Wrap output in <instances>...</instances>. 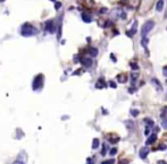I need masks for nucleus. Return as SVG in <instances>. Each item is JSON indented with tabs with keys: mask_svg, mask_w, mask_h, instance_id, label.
Segmentation results:
<instances>
[{
	"mask_svg": "<svg viewBox=\"0 0 167 164\" xmlns=\"http://www.w3.org/2000/svg\"><path fill=\"white\" fill-rule=\"evenodd\" d=\"M38 33V29L33 25L31 24H24L22 28H21V34L23 35V36H33V35H35Z\"/></svg>",
	"mask_w": 167,
	"mask_h": 164,
	"instance_id": "obj_1",
	"label": "nucleus"
},
{
	"mask_svg": "<svg viewBox=\"0 0 167 164\" xmlns=\"http://www.w3.org/2000/svg\"><path fill=\"white\" fill-rule=\"evenodd\" d=\"M153 26H155V22H153V20H148V22H146L144 25L142 26V29H141V36H142V38H147V34L152 29Z\"/></svg>",
	"mask_w": 167,
	"mask_h": 164,
	"instance_id": "obj_2",
	"label": "nucleus"
},
{
	"mask_svg": "<svg viewBox=\"0 0 167 164\" xmlns=\"http://www.w3.org/2000/svg\"><path fill=\"white\" fill-rule=\"evenodd\" d=\"M110 15H111V17L114 19H118V18H123V19H125L126 18V14L123 11V9L122 8H115V9H113L111 10V13H110Z\"/></svg>",
	"mask_w": 167,
	"mask_h": 164,
	"instance_id": "obj_3",
	"label": "nucleus"
},
{
	"mask_svg": "<svg viewBox=\"0 0 167 164\" xmlns=\"http://www.w3.org/2000/svg\"><path fill=\"white\" fill-rule=\"evenodd\" d=\"M43 85V76L42 75H38L34 80H33V89H39L42 87Z\"/></svg>",
	"mask_w": 167,
	"mask_h": 164,
	"instance_id": "obj_4",
	"label": "nucleus"
},
{
	"mask_svg": "<svg viewBox=\"0 0 167 164\" xmlns=\"http://www.w3.org/2000/svg\"><path fill=\"white\" fill-rule=\"evenodd\" d=\"M47 32H49L50 34H54L56 32V25H55V22L54 20H47L46 22V26H44Z\"/></svg>",
	"mask_w": 167,
	"mask_h": 164,
	"instance_id": "obj_5",
	"label": "nucleus"
},
{
	"mask_svg": "<svg viewBox=\"0 0 167 164\" xmlns=\"http://www.w3.org/2000/svg\"><path fill=\"white\" fill-rule=\"evenodd\" d=\"M136 24H138V22L134 20V22H133V25H132V28H131L130 31L126 32V34H127L129 36H133L135 33H136Z\"/></svg>",
	"mask_w": 167,
	"mask_h": 164,
	"instance_id": "obj_6",
	"label": "nucleus"
},
{
	"mask_svg": "<svg viewBox=\"0 0 167 164\" xmlns=\"http://www.w3.org/2000/svg\"><path fill=\"white\" fill-rule=\"evenodd\" d=\"M81 62H82V65H83L84 67H87V68H89V67L92 66V59H91V58H83V59L81 60Z\"/></svg>",
	"mask_w": 167,
	"mask_h": 164,
	"instance_id": "obj_7",
	"label": "nucleus"
},
{
	"mask_svg": "<svg viewBox=\"0 0 167 164\" xmlns=\"http://www.w3.org/2000/svg\"><path fill=\"white\" fill-rule=\"evenodd\" d=\"M108 138H109L108 141H110L111 144H116V143H118V141H120V137L117 136V135H114V134H113V135H109V136H108Z\"/></svg>",
	"mask_w": 167,
	"mask_h": 164,
	"instance_id": "obj_8",
	"label": "nucleus"
},
{
	"mask_svg": "<svg viewBox=\"0 0 167 164\" xmlns=\"http://www.w3.org/2000/svg\"><path fill=\"white\" fill-rule=\"evenodd\" d=\"M148 153H149V150H148V148H146V147L141 148V150H140V152H139L140 157H141V159H146V157L148 156Z\"/></svg>",
	"mask_w": 167,
	"mask_h": 164,
	"instance_id": "obj_9",
	"label": "nucleus"
},
{
	"mask_svg": "<svg viewBox=\"0 0 167 164\" xmlns=\"http://www.w3.org/2000/svg\"><path fill=\"white\" fill-rule=\"evenodd\" d=\"M164 2H165V0H158L157 4H156V10L157 11H162L164 9Z\"/></svg>",
	"mask_w": 167,
	"mask_h": 164,
	"instance_id": "obj_10",
	"label": "nucleus"
},
{
	"mask_svg": "<svg viewBox=\"0 0 167 164\" xmlns=\"http://www.w3.org/2000/svg\"><path fill=\"white\" fill-rule=\"evenodd\" d=\"M156 141H157V135L153 134V135H151V136L148 138V141H147V145H151V144H153Z\"/></svg>",
	"mask_w": 167,
	"mask_h": 164,
	"instance_id": "obj_11",
	"label": "nucleus"
},
{
	"mask_svg": "<svg viewBox=\"0 0 167 164\" xmlns=\"http://www.w3.org/2000/svg\"><path fill=\"white\" fill-rule=\"evenodd\" d=\"M117 79L120 83H126L127 82V76L125 74H122V75H118L117 76Z\"/></svg>",
	"mask_w": 167,
	"mask_h": 164,
	"instance_id": "obj_12",
	"label": "nucleus"
},
{
	"mask_svg": "<svg viewBox=\"0 0 167 164\" xmlns=\"http://www.w3.org/2000/svg\"><path fill=\"white\" fill-rule=\"evenodd\" d=\"M151 83L157 87L158 91H162V85H160V83H159V80L156 79V78H152V79H151Z\"/></svg>",
	"mask_w": 167,
	"mask_h": 164,
	"instance_id": "obj_13",
	"label": "nucleus"
},
{
	"mask_svg": "<svg viewBox=\"0 0 167 164\" xmlns=\"http://www.w3.org/2000/svg\"><path fill=\"white\" fill-rule=\"evenodd\" d=\"M99 145H100V143H99V139L98 138H94L92 141V148L93 150H97L98 147H99Z\"/></svg>",
	"mask_w": 167,
	"mask_h": 164,
	"instance_id": "obj_14",
	"label": "nucleus"
},
{
	"mask_svg": "<svg viewBox=\"0 0 167 164\" xmlns=\"http://www.w3.org/2000/svg\"><path fill=\"white\" fill-rule=\"evenodd\" d=\"M96 87H97V88H102V87H105V82H103V79H102V78H100V79H99V82H98L97 84H96Z\"/></svg>",
	"mask_w": 167,
	"mask_h": 164,
	"instance_id": "obj_15",
	"label": "nucleus"
},
{
	"mask_svg": "<svg viewBox=\"0 0 167 164\" xmlns=\"http://www.w3.org/2000/svg\"><path fill=\"white\" fill-rule=\"evenodd\" d=\"M82 19H83L85 23H90V22L92 20V18H91V17H90L89 15H87V14H83V15H82Z\"/></svg>",
	"mask_w": 167,
	"mask_h": 164,
	"instance_id": "obj_16",
	"label": "nucleus"
},
{
	"mask_svg": "<svg viewBox=\"0 0 167 164\" xmlns=\"http://www.w3.org/2000/svg\"><path fill=\"white\" fill-rule=\"evenodd\" d=\"M90 54L92 57H96L98 54V50L96 48H91V49H90Z\"/></svg>",
	"mask_w": 167,
	"mask_h": 164,
	"instance_id": "obj_17",
	"label": "nucleus"
},
{
	"mask_svg": "<svg viewBox=\"0 0 167 164\" xmlns=\"http://www.w3.org/2000/svg\"><path fill=\"white\" fill-rule=\"evenodd\" d=\"M115 163V159H107V161H103L101 162V164H114Z\"/></svg>",
	"mask_w": 167,
	"mask_h": 164,
	"instance_id": "obj_18",
	"label": "nucleus"
},
{
	"mask_svg": "<svg viewBox=\"0 0 167 164\" xmlns=\"http://www.w3.org/2000/svg\"><path fill=\"white\" fill-rule=\"evenodd\" d=\"M126 127L129 128V129H131V130H133V128H134V126H133V122L132 121H126Z\"/></svg>",
	"mask_w": 167,
	"mask_h": 164,
	"instance_id": "obj_19",
	"label": "nucleus"
},
{
	"mask_svg": "<svg viewBox=\"0 0 167 164\" xmlns=\"http://www.w3.org/2000/svg\"><path fill=\"white\" fill-rule=\"evenodd\" d=\"M139 110H134V109H133V110H131V114H132V116H133V117H138V116H139Z\"/></svg>",
	"mask_w": 167,
	"mask_h": 164,
	"instance_id": "obj_20",
	"label": "nucleus"
},
{
	"mask_svg": "<svg viewBox=\"0 0 167 164\" xmlns=\"http://www.w3.org/2000/svg\"><path fill=\"white\" fill-rule=\"evenodd\" d=\"M149 42V40L147 38H142V45H143L144 48L147 47V44H148Z\"/></svg>",
	"mask_w": 167,
	"mask_h": 164,
	"instance_id": "obj_21",
	"label": "nucleus"
},
{
	"mask_svg": "<svg viewBox=\"0 0 167 164\" xmlns=\"http://www.w3.org/2000/svg\"><path fill=\"white\" fill-rule=\"evenodd\" d=\"M144 121H146V122H147V123H148L149 127H150V126H152V125H153V121H152V120H151V119H148V118H146V119H144Z\"/></svg>",
	"mask_w": 167,
	"mask_h": 164,
	"instance_id": "obj_22",
	"label": "nucleus"
},
{
	"mask_svg": "<svg viewBox=\"0 0 167 164\" xmlns=\"http://www.w3.org/2000/svg\"><path fill=\"white\" fill-rule=\"evenodd\" d=\"M131 67H132V69H133V70H138V69H139L138 65L134 63V62H131Z\"/></svg>",
	"mask_w": 167,
	"mask_h": 164,
	"instance_id": "obj_23",
	"label": "nucleus"
},
{
	"mask_svg": "<svg viewBox=\"0 0 167 164\" xmlns=\"http://www.w3.org/2000/svg\"><path fill=\"white\" fill-rule=\"evenodd\" d=\"M162 126L164 127V128H165V129H167V118H166V119H164V120H162Z\"/></svg>",
	"mask_w": 167,
	"mask_h": 164,
	"instance_id": "obj_24",
	"label": "nucleus"
},
{
	"mask_svg": "<svg viewBox=\"0 0 167 164\" xmlns=\"http://www.w3.org/2000/svg\"><path fill=\"white\" fill-rule=\"evenodd\" d=\"M131 77H132V82H133V84H134V82L136 80V78H138V75H136V74H132Z\"/></svg>",
	"mask_w": 167,
	"mask_h": 164,
	"instance_id": "obj_25",
	"label": "nucleus"
},
{
	"mask_svg": "<svg viewBox=\"0 0 167 164\" xmlns=\"http://www.w3.org/2000/svg\"><path fill=\"white\" fill-rule=\"evenodd\" d=\"M117 153V148H111L110 152H109V154L110 155H115Z\"/></svg>",
	"mask_w": 167,
	"mask_h": 164,
	"instance_id": "obj_26",
	"label": "nucleus"
},
{
	"mask_svg": "<svg viewBox=\"0 0 167 164\" xmlns=\"http://www.w3.org/2000/svg\"><path fill=\"white\" fill-rule=\"evenodd\" d=\"M150 131H151V129H150V127H147V128H146V131H144V134H146V135L148 136L149 134H150Z\"/></svg>",
	"mask_w": 167,
	"mask_h": 164,
	"instance_id": "obj_27",
	"label": "nucleus"
},
{
	"mask_svg": "<svg viewBox=\"0 0 167 164\" xmlns=\"http://www.w3.org/2000/svg\"><path fill=\"white\" fill-rule=\"evenodd\" d=\"M61 7V2H56V4H55V8H56L57 10L59 9Z\"/></svg>",
	"mask_w": 167,
	"mask_h": 164,
	"instance_id": "obj_28",
	"label": "nucleus"
},
{
	"mask_svg": "<svg viewBox=\"0 0 167 164\" xmlns=\"http://www.w3.org/2000/svg\"><path fill=\"white\" fill-rule=\"evenodd\" d=\"M109 86L113 87V88H116V84H115V82H109Z\"/></svg>",
	"mask_w": 167,
	"mask_h": 164,
	"instance_id": "obj_29",
	"label": "nucleus"
},
{
	"mask_svg": "<svg viewBox=\"0 0 167 164\" xmlns=\"http://www.w3.org/2000/svg\"><path fill=\"white\" fill-rule=\"evenodd\" d=\"M106 150H107V146L103 144V148H102V150H101V155H105V154H106Z\"/></svg>",
	"mask_w": 167,
	"mask_h": 164,
	"instance_id": "obj_30",
	"label": "nucleus"
},
{
	"mask_svg": "<svg viewBox=\"0 0 167 164\" xmlns=\"http://www.w3.org/2000/svg\"><path fill=\"white\" fill-rule=\"evenodd\" d=\"M162 74H164L165 77H167V66L166 67H164V69H162Z\"/></svg>",
	"mask_w": 167,
	"mask_h": 164,
	"instance_id": "obj_31",
	"label": "nucleus"
},
{
	"mask_svg": "<svg viewBox=\"0 0 167 164\" xmlns=\"http://www.w3.org/2000/svg\"><path fill=\"white\" fill-rule=\"evenodd\" d=\"M88 164H94V159H88Z\"/></svg>",
	"mask_w": 167,
	"mask_h": 164,
	"instance_id": "obj_32",
	"label": "nucleus"
},
{
	"mask_svg": "<svg viewBox=\"0 0 167 164\" xmlns=\"http://www.w3.org/2000/svg\"><path fill=\"white\" fill-rule=\"evenodd\" d=\"M158 150H166V145H164V144H162V145H160V146H159V148H158Z\"/></svg>",
	"mask_w": 167,
	"mask_h": 164,
	"instance_id": "obj_33",
	"label": "nucleus"
},
{
	"mask_svg": "<svg viewBox=\"0 0 167 164\" xmlns=\"http://www.w3.org/2000/svg\"><path fill=\"white\" fill-rule=\"evenodd\" d=\"M110 58L113 59V60H114V62H116V58H115V56H114V54H110Z\"/></svg>",
	"mask_w": 167,
	"mask_h": 164,
	"instance_id": "obj_34",
	"label": "nucleus"
},
{
	"mask_svg": "<svg viewBox=\"0 0 167 164\" xmlns=\"http://www.w3.org/2000/svg\"><path fill=\"white\" fill-rule=\"evenodd\" d=\"M134 91H135V89L133 88V87H132V88H129V92H130V93H133Z\"/></svg>",
	"mask_w": 167,
	"mask_h": 164,
	"instance_id": "obj_35",
	"label": "nucleus"
},
{
	"mask_svg": "<svg viewBox=\"0 0 167 164\" xmlns=\"http://www.w3.org/2000/svg\"><path fill=\"white\" fill-rule=\"evenodd\" d=\"M158 164H166V162H164V161H159Z\"/></svg>",
	"mask_w": 167,
	"mask_h": 164,
	"instance_id": "obj_36",
	"label": "nucleus"
},
{
	"mask_svg": "<svg viewBox=\"0 0 167 164\" xmlns=\"http://www.w3.org/2000/svg\"><path fill=\"white\" fill-rule=\"evenodd\" d=\"M164 138H167V134H165V135H164Z\"/></svg>",
	"mask_w": 167,
	"mask_h": 164,
	"instance_id": "obj_37",
	"label": "nucleus"
},
{
	"mask_svg": "<svg viewBox=\"0 0 167 164\" xmlns=\"http://www.w3.org/2000/svg\"><path fill=\"white\" fill-rule=\"evenodd\" d=\"M120 164H121V163H120Z\"/></svg>",
	"mask_w": 167,
	"mask_h": 164,
	"instance_id": "obj_38",
	"label": "nucleus"
}]
</instances>
